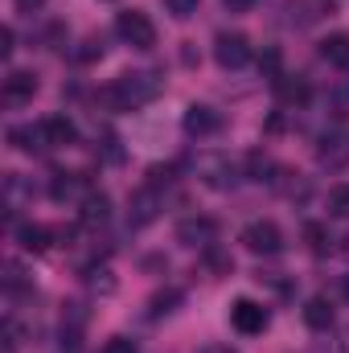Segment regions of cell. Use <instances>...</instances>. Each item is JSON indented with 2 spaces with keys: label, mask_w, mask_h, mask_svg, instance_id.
Returning <instances> with one entry per match:
<instances>
[{
  "label": "cell",
  "mask_w": 349,
  "mask_h": 353,
  "mask_svg": "<svg viewBox=\"0 0 349 353\" xmlns=\"http://www.w3.org/2000/svg\"><path fill=\"white\" fill-rule=\"evenodd\" d=\"M161 90H165V83H161L157 74H148V70H136V74H119L111 87L99 90V103H103L107 111H136V107L152 103Z\"/></svg>",
  "instance_id": "6da1fadb"
},
{
  "label": "cell",
  "mask_w": 349,
  "mask_h": 353,
  "mask_svg": "<svg viewBox=\"0 0 349 353\" xmlns=\"http://www.w3.org/2000/svg\"><path fill=\"white\" fill-rule=\"evenodd\" d=\"M115 33L132 46V50H152L157 46V25L140 12V8H128L115 17Z\"/></svg>",
  "instance_id": "7a4b0ae2"
},
{
  "label": "cell",
  "mask_w": 349,
  "mask_h": 353,
  "mask_svg": "<svg viewBox=\"0 0 349 353\" xmlns=\"http://www.w3.org/2000/svg\"><path fill=\"white\" fill-rule=\"evenodd\" d=\"M243 247L251 255H279L283 251V230L271 218H255V222L243 226Z\"/></svg>",
  "instance_id": "3957f363"
},
{
  "label": "cell",
  "mask_w": 349,
  "mask_h": 353,
  "mask_svg": "<svg viewBox=\"0 0 349 353\" xmlns=\"http://www.w3.org/2000/svg\"><path fill=\"white\" fill-rule=\"evenodd\" d=\"M214 62L222 70H243L251 62V41L247 33H218L214 37Z\"/></svg>",
  "instance_id": "277c9868"
},
{
  "label": "cell",
  "mask_w": 349,
  "mask_h": 353,
  "mask_svg": "<svg viewBox=\"0 0 349 353\" xmlns=\"http://www.w3.org/2000/svg\"><path fill=\"white\" fill-rule=\"evenodd\" d=\"M214 239H218V222L206 218V214H193V218H181V222H177V243H185V247L210 251Z\"/></svg>",
  "instance_id": "5b68a950"
},
{
  "label": "cell",
  "mask_w": 349,
  "mask_h": 353,
  "mask_svg": "<svg viewBox=\"0 0 349 353\" xmlns=\"http://www.w3.org/2000/svg\"><path fill=\"white\" fill-rule=\"evenodd\" d=\"M317 165L321 169H329V173H341L349 165V132H325L321 140H317Z\"/></svg>",
  "instance_id": "8992f818"
},
{
  "label": "cell",
  "mask_w": 349,
  "mask_h": 353,
  "mask_svg": "<svg viewBox=\"0 0 349 353\" xmlns=\"http://www.w3.org/2000/svg\"><path fill=\"white\" fill-rule=\"evenodd\" d=\"M161 210H165V197H161L157 185L136 189L132 201H128V218H132V226H152V222L161 218Z\"/></svg>",
  "instance_id": "52a82bcc"
},
{
  "label": "cell",
  "mask_w": 349,
  "mask_h": 353,
  "mask_svg": "<svg viewBox=\"0 0 349 353\" xmlns=\"http://www.w3.org/2000/svg\"><path fill=\"white\" fill-rule=\"evenodd\" d=\"M197 176H201V185H210L218 193H226V189L239 185V169L230 165V157H201L197 161Z\"/></svg>",
  "instance_id": "ba28073f"
},
{
  "label": "cell",
  "mask_w": 349,
  "mask_h": 353,
  "mask_svg": "<svg viewBox=\"0 0 349 353\" xmlns=\"http://www.w3.org/2000/svg\"><path fill=\"white\" fill-rule=\"evenodd\" d=\"M267 321H271V316H267V308H263V304H255V300H247V296L230 304V325H235L243 337H255V333H263V329H267Z\"/></svg>",
  "instance_id": "9c48e42d"
},
{
  "label": "cell",
  "mask_w": 349,
  "mask_h": 353,
  "mask_svg": "<svg viewBox=\"0 0 349 353\" xmlns=\"http://www.w3.org/2000/svg\"><path fill=\"white\" fill-rule=\"evenodd\" d=\"M8 144L25 157H41L50 148V136H46V123H12L8 128Z\"/></svg>",
  "instance_id": "30bf717a"
},
{
  "label": "cell",
  "mask_w": 349,
  "mask_h": 353,
  "mask_svg": "<svg viewBox=\"0 0 349 353\" xmlns=\"http://www.w3.org/2000/svg\"><path fill=\"white\" fill-rule=\"evenodd\" d=\"M33 94H37V74L33 70H8L4 90H0V99L8 107H25V103H33Z\"/></svg>",
  "instance_id": "8fae6325"
},
{
  "label": "cell",
  "mask_w": 349,
  "mask_h": 353,
  "mask_svg": "<svg viewBox=\"0 0 349 353\" xmlns=\"http://www.w3.org/2000/svg\"><path fill=\"white\" fill-rule=\"evenodd\" d=\"M185 132L197 136V140H206V136L222 132V115H218L214 107H206V103H193V107L185 111Z\"/></svg>",
  "instance_id": "7c38bea8"
},
{
  "label": "cell",
  "mask_w": 349,
  "mask_h": 353,
  "mask_svg": "<svg viewBox=\"0 0 349 353\" xmlns=\"http://www.w3.org/2000/svg\"><path fill=\"white\" fill-rule=\"evenodd\" d=\"M87 193H90L87 173H54V181H50V197L54 201H83Z\"/></svg>",
  "instance_id": "4fadbf2b"
},
{
  "label": "cell",
  "mask_w": 349,
  "mask_h": 353,
  "mask_svg": "<svg viewBox=\"0 0 349 353\" xmlns=\"http://www.w3.org/2000/svg\"><path fill=\"white\" fill-rule=\"evenodd\" d=\"M50 239H54V230H50V226H41V222H25V226H17V243H21L29 255L50 251Z\"/></svg>",
  "instance_id": "5bb4252c"
},
{
  "label": "cell",
  "mask_w": 349,
  "mask_h": 353,
  "mask_svg": "<svg viewBox=\"0 0 349 353\" xmlns=\"http://www.w3.org/2000/svg\"><path fill=\"white\" fill-rule=\"evenodd\" d=\"M275 94H279V103H288V107H304L312 90H308V83H304L300 74H296V79H292V74H279V79H275Z\"/></svg>",
  "instance_id": "9a60e30c"
},
{
  "label": "cell",
  "mask_w": 349,
  "mask_h": 353,
  "mask_svg": "<svg viewBox=\"0 0 349 353\" xmlns=\"http://www.w3.org/2000/svg\"><path fill=\"white\" fill-rule=\"evenodd\" d=\"M304 325H308V329H317V333L333 329V304H329L325 296H312V300H304Z\"/></svg>",
  "instance_id": "2e32d148"
},
{
  "label": "cell",
  "mask_w": 349,
  "mask_h": 353,
  "mask_svg": "<svg viewBox=\"0 0 349 353\" xmlns=\"http://www.w3.org/2000/svg\"><path fill=\"white\" fill-rule=\"evenodd\" d=\"M321 58L337 70H349V33H329L321 41Z\"/></svg>",
  "instance_id": "e0dca14e"
},
{
  "label": "cell",
  "mask_w": 349,
  "mask_h": 353,
  "mask_svg": "<svg viewBox=\"0 0 349 353\" xmlns=\"http://www.w3.org/2000/svg\"><path fill=\"white\" fill-rule=\"evenodd\" d=\"M41 123H46V136H50V148H66V144H74V136H79L74 119H66V115H50V119H41Z\"/></svg>",
  "instance_id": "ac0fdd59"
},
{
  "label": "cell",
  "mask_w": 349,
  "mask_h": 353,
  "mask_svg": "<svg viewBox=\"0 0 349 353\" xmlns=\"http://www.w3.org/2000/svg\"><path fill=\"white\" fill-rule=\"evenodd\" d=\"M107 218H111V197L90 189L87 197H83V226H103Z\"/></svg>",
  "instance_id": "d6986e66"
},
{
  "label": "cell",
  "mask_w": 349,
  "mask_h": 353,
  "mask_svg": "<svg viewBox=\"0 0 349 353\" xmlns=\"http://www.w3.org/2000/svg\"><path fill=\"white\" fill-rule=\"evenodd\" d=\"M275 173H279V165H275L267 152H251V157H247V176H251V181H259V185H275Z\"/></svg>",
  "instance_id": "ffe728a7"
},
{
  "label": "cell",
  "mask_w": 349,
  "mask_h": 353,
  "mask_svg": "<svg viewBox=\"0 0 349 353\" xmlns=\"http://www.w3.org/2000/svg\"><path fill=\"white\" fill-rule=\"evenodd\" d=\"M177 304H181V292H177V288H165V292H157V296L148 300V316H152V321H157V316H169Z\"/></svg>",
  "instance_id": "44dd1931"
},
{
  "label": "cell",
  "mask_w": 349,
  "mask_h": 353,
  "mask_svg": "<svg viewBox=\"0 0 349 353\" xmlns=\"http://www.w3.org/2000/svg\"><path fill=\"white\" fill-rule=\"evenodd\" d=\"M304 239H308V251H312V255H329V251H333V239H329V230H325L321 222H308V226H304Z\"/></svg>",
  "instance_id": "7402d4cb"
},
{
  "label": "cell",
  "mask_w": 349,
  "mask_h": 353,
  "mask_svg": "<svg viewBox=\"0 0 349 353\" xmlns=\"http://www.w3.org/2000/svg\"><path fill=\"white\" fill-rule=\"evenodd\" d=\"M329 214L333 218H349V185H333L329 189Z\"/></svg>",
  "instance_id": "603a6c76"
},
{
  "label": "cell",
  "mask_w": 349,
  "mask_h": 353,
  "mask_svg": "<svg viewBox=\"0 0 349 353\" xmlns=\"http://www.w3.org/2000/svg\"><path fill=\"white\" fill-rule=\"evenodd\" d=\"M161 4H165V12H169L173 21H189V17L197 12L201 0H161Z\"/></svg>",
  "instance_id": "cb8c5ba5"
},
{
  "label": "cell",
  "mask_w": 349,
  "mask_h": 353,
  "mask_svg": "<svg viewBox=\"0 0 349 353\" xmlns=\"http://www.w3.org/2000/svg\"><path fill=\"white\" fill-rule=\"evenodd\" d=\"M259 70H263V79H271V83L279 79V50L275 46H267L259 54Z\"/></svg>",
  "instance_id": "d4e9b609"
},
{
  "label": "cell",
  "mask_w": 349,
  "mask_h": 353,
  "mask_svg": "<svg viewBox=\"0 0 349 353\" xmlns=\"http://www.w3.org/2000/svg\"><path fill=\"white\" fill-rule=\"evenodd\" d=\"M83 279H87L90 288H99V292H115V279H111V271H107V267H87V275H83Z\"/></svg>",
  "instance_id": "484cf974"
},
{
  "label": "cell",
  "mask_w": 349,
  "mask_h": 353,
  "mask_svg": "<svg viewBox=\"0 0 349 353\" xmlns=\"http://www.w3.org/2000/svg\"><path fill=\"white\" fill-rule=\"evenodd\" d=\"M74 58H79V62H94V58H103V41H99V37H87L83 50H74Z\"/></svg>",
  "instance_id": "4316f807"
},
{
  "label": "cell",
  "mask_w": 349,
  "mask_h": 353,
  "mask_svg": "<svg viewBox=\"0 0 349 353\" xmlns=\"http://www.w3.org/2000/svg\"><path fill=\"white\" fill-rule=\"evenodd\" d=\"M99 353H140V350H136V341H132V337H111Z\"/></svg>",
  "instance_id": "83f0119b"
},
{
  "label": "cell",
  "mask_w": 349,
  "mask_h": 353,
  "mask_svg": "<svg viewBox=\"0 0 349 353\" xmlns=\"http://www.w3.org/2000/svg\"><path fill=\"white\" fill-rule=\"evenodd\" d=\"M4 283H8V288H21V283H25V271H21V263H4Z\"/></svg>",
  "instance_id": "f1b7e54d"
},
{
  "label": "cell",
  "mask_w": 349,
  "mask_h": 353,
  "mask_svg": "<svg viewBox=\"0 0 349 353\" xmlns=\"http://www.w3.org/2000/svg\"><path fill=\"white\" fill-rule=\"evenodd\" d=\"M0 54H4V58L12 54V29H0Z\"/></svg>",
  "instance_id": "f546056e"
},
{
  "label": "cell",
  "mask_w": 349,
  "mask_h": 353,
  "mask_svg": "<svg viewBox=\"0 0 349 353\" xmlns=\"http://www.w3.org/2000/svg\"><path fill=\"white\" fill-rule=\"evenodd\" d=\"M12 4H17V12H37L46 0H12Z\"/></svg>",
  "instance_id": "4dcf8cb0"
},
{
  "label": "cell",
  "mask_w": 349,
  "mask_h": 353,
  "mask_svg": "<svg viewBox=\"0 0 349 353\" xmlns=\"http://www.w3.org/2000/svg\"><path fill=\"white\" fill-rule=\"evenodd\" d=\"M222 4H226V8H230V12H247V8H251V4H255V0H222Z\"/></svg>",
  "instance_id": "1f68e13d"
},
{
  "label": "cell",
  "mask_w": 349,
  "mask_h": 353,
  "mask_svg": "<svg viewBox=\"0 0 349 353\" xmlns=\"http://www.w3.org/2000/svg\"><path fill=\"white\" fill-rule=\"evenodd\" d=\"M201 353H239V350H230V345H210V350H201Z\"/></svg>",
  "instance_id": "d6a6232c"
},
{
  "label": "cell",
  "mask_w": 349,
  "mask_h": 353,
  "mask_svg": "<svg viewBox=\"0 0 349 353\" xmlns=\"http://www.w3.org/2000/svg\"><path fill=\"white\" fill-rule=\"evenodd\" d=\"M341 296L349 300V275H341Z\"/></svg>",
  "instance_id": "836d02e7"
},
{
  "label": "cell",
  "mask_w": 349,
  "mask_h": 353,
  "mask_svg": "<svg viewBox=\"0 0 349 353\" xmlns=\"http://www.w3.org/2000/svg\"><path fill=\"white\" fill-rule=\"evenodd\" d=\"M341 350H346V353H349V329H346V337H341Z\"/></svg>",
  "instance_id": "e575fe53"
},
{
  "label": "cell",
  "mask_w": 349,
  "mask_h": 353,
  "mask_svg": "<svg viewBox=\"0 0 349 353\" xmlns=\"http://www.w3.org/2000/svg\"><path fill=\"white\" fill-rule=\"evenodd\" d=\"M329 4H333V0H329Z\"/></svg>",
  "instance_id": "d590c367"
}]
</instances>
